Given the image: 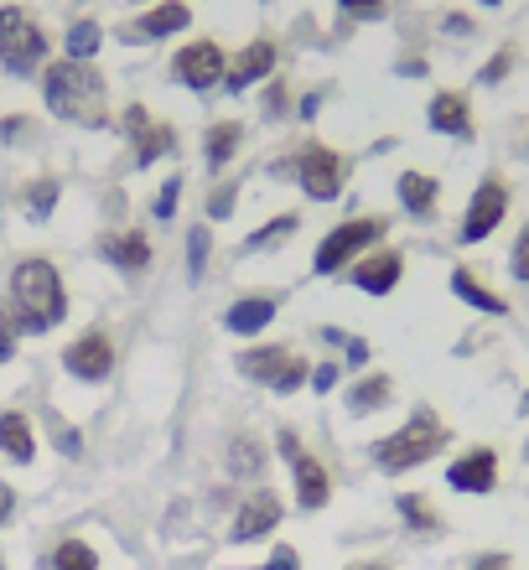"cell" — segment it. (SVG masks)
<instances>
[{
    "label": "cell",
    "mask_w": 529,
    "mask_h": 570,
    "mask_svg": "<svg viewBox=\"0 0 529 570\" xmlns=\"http://www.w3.org/2000/svg\"><path fill=\"white\" fill-rule=\"evenodd\" d=\"M42 99L62 125H78V130H105L109 125V83L94 62H74V58L47 62Z\"/></svg>",
    "instance_id": "1"
},
{
    "label": "cell",
    "mask_w": 529,
    "mask_h": 570,
    "mask_svg": "<svg viewBox=\"0 0 529 570\" xmlns=\"http://www.w3.org/2000/svg\"><path fill=\"white\" fill-rule=\"evenodd\" d=\"M11 306L21 337H37V332H52L68 316V285H62V271L42 255H21L11 265Z\"/></svg>",
    "instance_id": "2"
},
{
    "label": "cell",
    "mask_w": 529,
    "mask_h": 570,
    "mask_svg": "<svg viewBox=\"0 0 529 570\" xmlns=\"http://www.w3.org/2000/svg\"><path fill=\"white\" fill-rule=\"evenodd\" d=\"M447 446H452V425L441 421L431 405H415L400 431L379 435L374 446H369V462H374L384 478H400V472H415V466L437 462Z\"/></svg>",
    "instance_id": "3"
},
{
    "label": "cell",
    "mask_w": 529,
    "mask_h": 570,
    "mask_svg": "<svg viewBox=\"0 0 529 570\" xmlns=\"http://www.w3.org/2000/svg\"><path fill=\"white\" fill-rule=\"evenodd\" d=\"M390 239V218H379V213H359V218H343L337 228H327L317 244V255H312V275H343L353 271L369 249Z\"/></svg>",
    "instance_id": "4"
},
{
    "label": "cell",
    "mask_w": 529,
    "mask_h": 570,
    "mask_svg": "<svg viewBox=\"0 0 529 570\" xmlns=\"http://www.w3.org/2000/svg\"><path fill=\"white\" fill-rule=\"evenodd\" d=\"M47 52H52V42H47L42 21L27 6H0V68L16 78H31L47 68Z\"/></svg>",
    "instance_id": "5"
},
{
    "label": "cell",
    "mask_w": 529,
    "mask_h": 570,
    "mask_svg": "<svg viewBox=\"0 0 529 570\" xmlns=\"http://www.w3.org/2000/svg\"><path fill=\"white\" fill-rule=\"evenodd\" d=\"M234 368H239L249 384H265L271 394H296V390H306V379H312V363L286 343L244 347L239 358H234Z\"/></svg>",
    "instance_id": "6"
},
{
    "label": "cell",
    "mask_w": 529,
    "mask_h": 570,
    "mask_svg": "<svg viewBox=\"0 0 529 570\" xmlns=\"http://www.w3.org/2000/svg\"><path fill=\"white\" fill-rule=\"evenodd\" d=\"M296 187H302L312 203H333L349 187V156L333 150L327 140H306L296 150Z\"/></svg>",
    "instance_id": "7"
},
{
    "label": "cell",
    "mask_w": 529,
    "mask_h": 570,
    "mask_svg": "<svg viewBox=\"0 0 529 570\" xmlns=\"http://www.w3.org/2000/svg\"><path fill=\"white\" fill-rule=\"evenodd\" d=\"M503 218H509V181H503L499 171H488V177H478V187H472V197H468V208H462L457 244L493 239V234L503 228Z\"/></svg>",
    "instance_id": "8"
},
{
    "label": "cell",
    "mask_w": 529,
    "mask_h": 570,
    "mask_svg": "<svg viewBox=\"0 0 529 570\" xmlns=\"http://www.w3.org/2000/svg\"><path fill=\"white\" fill-rule=\"evenodd\" d=\"M224 73H228V52L213 37H193L187 47L172 52V83H182V89L213 94L224 89Z\"/></svg>",
    "instance_id": "9"
},
{
    "label": "cell",
    "mask_w": 529,
    "mask_h": 570,
    "mask_svg": "<svg viewBox=\"0 0 529 570\" xmlns=\"http://www.w3.org/2000/svg\"><path fill=\"white\" fill-rule=\"evenodd\" d=\"M115 363H120V353H115V337H109L105 327L78 332L74 343L62 347V368L74 379H84V384H105V379L115 374Z\"/></svg>",
    "instance_id": "10"
},
{
    "label": "cell",
    "mask_w": 529,
    "mask_h": 570,
    "mask_svg": "<svg viewBox=\"0 0 529 570\" xmlns=\"http://www.w3.org/2000/svg\"><path fill=\"white\" fill-rule=\"evenodd\" d=\"M447 488L468 498H488L499 488V451L493 446H468L457 451L452 466H447Z\"/></svg>",
    "instance_id": "11"
},
{
    "label": "cell",
    "mask_w": 529,
    "mask_h": 570,
    "mask_svg": "<svg viewBox=\"0 0 529 570\" xmlns=\"http://www.w3.org/2000/svg\"><path fill=\"white\" fill-rule=\"evenodd\" d=\"M286 519V503H281V493H271V488H259V493H249L234 509V524H228V540L234 544H249V540H265V534H275V524Z\"/></svg>",
    "instance_id": "12"
},
{
    "label": "cell",
    "mask_w": 529,
    "mask_h": 570,
    "mask_svg": "<svg viewBox=\"0 0 529 570\" xmlns=\"http://www.w3.org/2000/svg\"><path fill=\"white\" fill-rule=\"evenodd\" d=\"M349 281L359 285L363 296H394L400 281H405V255H400L394 244H379V249H369V255L353 265Z\"/></svg>",
    "instance_id": "13"
},
{
    "label": "cell",
    "mask_w": 529,
    "mask_h": 570,
    "mask_svg": "<svg viewBox=\"0 0 529 570\" xmlns=\"http://www.w3.org/2000/svg\"><path fill=\"white\" fill-rule=\"evenodd\" d=\"M275 62H281V47L271 37H255L249 47H239L234 58H228V73H224V89L228 94H249L255 83L275 78Z\"/></svg>",
    "instance_id": "14"
},
{
    "label": "cell",
    "mask_w": 529,
    "mask_h": 570,
    "mask_svg": "<svg viewBox=\"0 0 529 570\" xmlns=\"http://www.w3.org/2000/svg\"><path fill=\"white\" fill-rule=\"evenodd\" d=\"M193 27V11H187V0H156L151 11H140L136 21H125L120 37L125 42H167L177 31Z\"/></svg>",
    "instance_id": "15"
},
{
    "label": "cell",
    "mask_w": 529,
    "mask_h": 570,
    "mask_svg": "<svg viewBox=\"0 0 529 570\" xmlns=\"http://www.w3.org/2000/svg\"><path fill=\"white\" fill-rule=\"evenodd\" d=\"M425 125L437 136H452V140H472L478 136V115H472V99L462 89H437L431 105H425Z\"/></svg>",
    "instance_id": "16"
},
{
    "label": "cell",
    "mask_w": 529,
    "mask_h": 570,
    "mask_svg": "<svg viewBox=\"0 0 529 570\" xmlns=\"http://www.w3.org/2000/svg\"><path fill=\"white\" fill-rule=\"evenodd\" d=\"M286 466H291V482H296V509L302 513L327 509V498H333V472H327V462L312 456V451H296Z\"/></svg>",
    "instance_id": "17"
},
{
    "label": "cell",
    "mask_w": 529,
    "mask_h": 570,
    "mask_svg": "<svg viewBox=\"0 0 529 570\" xmlns=\"http://www.w3.org/2000/svg\"><path fill=\"white\" fill-rule=\"evenodd\" d=\"M99 255L125 275H146L151 271V259H156V249H151V239H146V228H115V234L99 239Z\"/></svg>",
    "instance_id": "18"
},
{
    "label": "cell",
    "mask_w": 529,
    "mask_h": 570,
    "mask_svg": "<svg viewBox=\"0 0 529 570\" xmlns=\"http://www.w3.org/2000/svg\"><path fill=\"white\" fill-rule=\"evenodd\" d=\"M394 197H400V208L415 218V224H431L441 208V181L431 171H400L394 177Z\"/></svg>",
    "instance_id": "19"
},
{
    "label": "cell",
    "mask_w": 529,
    "mask_h": 570,
    "mask_svg": "<svg viewBox=\"0 0 529 570\" xmlns=\"http://www.w3.org/2000/svg\"><path fill=\"white\" fill-rule=\"evenodd\" d=\"M275 316H281V301L271 296V291H255V296H239L234 306L224 312V327L234 332V337H259V332L271 327Z\"/></svg>",
    "instance_id": "20"
},
{
    "label": "cell",
    "mask_w": 529,
    "mask_h": 570,
    "mask_svg": "<svg viewBox=\"0 0 529 570\" xmlns=\"http://www.w3.org/2000/svg\"><path fill=\"white\" fill-rule=\"evenodd\" d=\"M0 456H11L16 466L37 462V425L21 410H0Z\"/></svg>",
    "instance_id": "21"
},
{
    "label": "cell",
    "mask_w": 529,
    "mask_h": 570,
    "mask_svg": "<svg viewBox=\"0 0 529 570\" xmlns=\"http://www.w3.org/2000/svg\"><path fill=\"white\" fill-rule=\"evenodd\" d=\"M452 296L468 301L472 312H483V316H509V301H503L493 285L478 281V271H468V265H457L452 271Z\"/></svg>",
    "instance_id": "22"
},
{
    "label": "cell",
    "mask_w": 529,
    "mask_h": 570,
    "mask_svg": "<svg viewBox=\"0 0 529 570\" xmlns=\"http://www.w3.org/2000/svg\"><path fill=\"white\" fill-rule=\"evenodd\" d=\"M239 146H244V125L239 120L208 125V136H203V161H208V171H224V166L239 156Z\"/></svg>",
    "instance_id": "23"
},
{
    "label": "cell",
    "mask_w": 529,
    "mask_h": 570,
    "mask_svg": "<svg viewBox=\"0 0 529 570\" xmlns=\"http://www.w3.org/2000/svg\"><path fill=\"white\" fill-rule=\"evenodd\" d=\"M302 234V213H275L271 224H259L249 239H244V255H265V249H281L286 239Z\"/></svg>",
    "instance_id": "24"
},
{
    "label": "cell",
    "mask_w": 529,
    "mask_h": 570,
    "mask_svg": "<svg viewBox=\"0 0 529 570\" xmlns=\"http://www.w3.org/2000/svg\"><path fill=\"white\" fill-rule=\"evenodd\" d=\"M394 400V379L390 374H363L359 384L349 390V410L353 415H374V410H384Z\"/></svg>",
    "instance_id": "25"
},
{
    "label": "cell",
    "mask_w": 529,
    "mask_h": 570,
    "mask_svg": "<svg viewBox=\"0 0 529 570\" xmlns=\"http://www.w3.org/2000/svg\"><path fill=\"white\" fill-rule=\"evenodd\" d=\"M394 509H400V519H405V529H415V534H441V513L431 509V498L425 493H400L394 498Z\"/></svg>",
    "instance_id": "26"
},
{
    "label": "cell",
    "mask_w": 529,
    "mask_h": 570,
    "mask_svg": "<svg viewBox=\"0 0 529 570\" xmlns=\"http://www.w3.org/2000/svg\"><path fill=\"white\" fill-rule=\"evenodd\" d=\"M47 570H99V550L89 540H58L47 556Z\"/></svg>",
    "instance_id": "27"
},
{
    "label": "cell",
    "mask_w": 529,
    "mask_h": 570,
    "mask_svg": "<svg viewBox=\"0 0 529 570\" xmlns=\"http://www.w3.org/2000/svg\"><path fill=\"white\" fill-rule=\"evenodd\" d=\"M99 42H105V27L84 16V21H74V27H68V42H62V52H68V58H74V62H94V52H99Z\"/></svg>",
    "instance_id": "28"
},
{
    "label": "cell",
    "mask_w": 529,
    "mask_h": 570,
    "mask_svg": "<svg viewBox=\"0 0 529 570\" xmlns=\"http://www.w3.org/2000/svg\"><path fill=\"white\" fill-rule=\"evenodd\" d=\"M58 177H42V181H31L27 193H21V208H27L31 224H47L52 218V208H58Z\"/></svg>",
    "instance_id": "29"
},
{
    "label": "cell",
    "mask_w": 529,
    "mask_h": 570,
    "mask_svg": "<svg viewBox=\"0 0 529 570\" xmlns=\"http://www.w3.org/2000/svg\"><path fill=\"white\" fill-rule=\"evenodd\" d=\"M172 150H177V130L151 120V130L136 140V166H151V161H161V156H172Z\"/></svg>",
    "instance_id": "30"
},
{
    "label": "cell",
    "mask_w": 529,
    "mask_h": 570,
    "mask_svg": "<svg viewBox=\"0 0 529 570\" xmlns=\"http://www.w3.org/2000/svg\"><path fill=\"white\" fill-rule=\"evenodd\" d=\"M228 472H234V478L265 472V446H259L255 435H234V446H228Z\"/></svg>",
    "instance_id": "31"
},
{
    "label": "cell",
    "mask_w": 529,
    "mask_h": 570,
    "mask_svg": "<svg viewBox=\"0 0 529 570\" xmlns=\"http://www.w3.org/2000/svg\"><path fill=\"white\" fill-rule=\"evenodd\" d=\"M208 249H213V234H208V224H197L193 234H187V281H203V271H208Z\"/></svg>",
    "instance_id": "32"
},
{
    "label": "cell",
    "mask_w": 529,
    "mask_h": 570,
    "mask_svg": "<svg viewBox=\"0 0 529 570\" xmlns=\"http://www.w3.org/2000/svg\"><path fill=\"white\" fill-rule=\"evenodd\" d=\"M291 115V83L286 78H265V120H286Z\"/></svg>",
    "instance_id": "33"
},
{
    "label": "cell",
    "mask_w": 529,
    "mask_h": 570,
    "mask_svg": "<svg viewBox=\"0 0 529 570\" xmlns=\"http://www.w3.org/2000/svg\"><path fill=\"white\" fill-rule=\"evenodd\" d=\"M16 347H21V327H16L11 306L0 301V363H11V358H16Z\"/></svg>",
    "instance_id": "34"
},
{
    "label": "cell",
    "mask_w": 529,
    "mask_h": 570,
    "mask_svg": "<svg viewBox=\"0 0 529 570\" xmlns=\"http://www.w3.org/2000/svg\"><path fill=\"white\" fill-rule=\"evenodd\" d=\"M509 275H515L519 285H529V218H525V228H519L515 249H509Z\"/></svg>",
    "instance_id": "35"
},
{
    "label": "cell",
    "mask_w": 529,
    "mask_h": 570,
    "mask_svg": "<svg viewBox=\"0 0 529 570\" xmlns=\"http://www.w3.org/2000/svg\"><path fill=\"white\" fill-rule=\"evenodd\" d=\"M509 68H515V47H499V52H493V58L483 62L478 83H503V78H509Z\"/></svg>",
    "instance_id": "36"
},
{
    "label": "cell",
    "mask_w": 529,
    "mask_h": 570,
    "mask_svg": "<svg viewBox=\"0 0 529 570\" xmlns=\"http://www.w3.org/2000/svg\"><path fill=\"white\" fill-rule=\"evenodd\" d=\"M337 11L353 16V21H379V16L390 11V0H337Z\"/></svg>",
    "instance_id": "37"
},
{
    "label": "cell",
    "mask_w": 529,
    "mask_h": 570,
    "mask_svg": "<svg viewBox=\"0 0 529 570\" xmlns=\"http://www.w3.org/2000/svg\"><path fill=\"white\" fill-rule=\"evenodd\" d=\"M177 203H182V177H167V187L156 193V208L151 213L167 224V218H177Z\"/></svg>",
    "instance_id": "38"
},
{
    "label": "cell",
    "mask_w": 529,
    "mask_h": 570,
    "mask_svg": "<svg viewBox=\"0 0 529 570\" xmlns=\"http://www.w3.org/2000/svg\"><path fill=\"white\" fill-rule=\"evenodd\" d=\"M120 130H125V140H130V146H136V140L146 136V130H151V115H146V105H130V109H125Z\"/></svg>",
    "instance_id": "39"
},
{
    "label": "cell",
    "mask_w": 529,
    "mask_h": 570,
    "mask_svg": "<svg viewBox=\"0 0 529 570\" xmlns=\"http://www.w3.org/2000/svg\"><path fill=\"white\" fill-rule=\"evenodd\" d=\"M337 379H343V368H337V363H317V368H312V379H306V390H312V394H333Z\"/></svg>",
    "instance_id": "40"
},
{
    "label": "cell",
    "mask_w": 529,
    "mask_h": 570,
    "mask_svg": "<svg viewBox=\"0 0 529 570\" xmlns=\"http://www.w3.org/2000/svg\"><path fill=\"white\" fill-rule=\"evenodd\" d=\"M234 197H239V181H224V187L208 197V218H228V213H234Z\"/></svg>",
    "instance_id": "41"
},
{
    "label": "cell",
    "mask_w": 529,
    "mask_h": 570,
    "mask_svg": "<svg viewBox=\"0 0 529 570\" xmlns=\"http://www.w3.org/2000/svg\"><path fill=\"white\" fill-rule=\"evenodd\" d=\"M259 570H302V556H296L291 544H275V550H271V560H265V566H259Z\"/></svg>",
    "instance_id": "42"
},
{
    "label": "cell",
    "mask_w": 529,
    "mask_h": 570,
    "mask_svg": "<svg viewBox=\"0 0 529 570\" xmlns=\"http://www.w3.org/2000/svg\"><path fill=\"white\" fill-rule=\"evenodd\" d=\"M468 570H515V560L503 556V550H488V556H478Z\"/></svg>",
    "instance_id": "43"
},
{
    "label": "cell",
    "mask_w": 529,
    "mask_h": 570,
    "mask_svg": "<svg viewBox=\"0 0 529 570\" xmlns=\"http://www.w3.org/2000/svg\"><path fill=\"white\" fill-rule=\"evenodd\" d=\"M275 451H281V456H286V462H291V456H296V451H306V446H302V435H296V431H291V425H286V431L275 435Z\"/></svg>",
    "instance_id": "44"
},
{
    "label": "cell",
    "mask_w": 529,
    "mask_h": 570,
    "mask_svg": "<svg viewBox=\"0 0 529 570\" xmlns=\"http://www.w3.org/2000/svg\"><path fill=\"white\" fill-rule=\"evenodd\" d=\"M11 519H16V488L11 482H0V529L11 524Z\"/></svg>",
    "instance_id": "45"
},
{
    "label": "cell",
    "mask_w": 529,
    "mask_h": 570,
    "mask_svg": "<svg viewBox=\"0 0 529 570\" xmlns=\"http://www.w3.org/2000/svg\"><path fill=\"white\" fill-rule=\"evenodd\" d=\"M349 363H369V343L363 337H349Z\"/></svg>",
    "instance_id": "46"
},
{
    "label": "cell",
    "mask_w": 529,
    "mask_h": 570,
    "mask_svg": "<svg viewBox=\"0 0 529 570\" xmlns=\"http://www.w3.org/2000/svg\"><path fill=\"white\" fill-rule=\"evenodd\" d=\"M447 31H457V37H468L472 21H468V16H447Z\"/></svg>",
    "instance_id": "47"
},
{
    "label": "cell",
    "mask_w": 529,
    "mask_h": 570,
    "mask_svg": "<svg viewBox=\"0 0 529 570\" xmlns=\"http://www.w3.org/2000/svg\"><path fill=\"white\" fill-rule=\"evenodd\" d=\"M317 109H322V94H306V99H302V120H312Z\"/></svg>",
    "instance_id": "48"
},
{
    "label": "cell",
    "mask_w": 529,
    "mask_h": 570,
    "mask_svg": "<svg viewBox=\"0 0 529 570\" xmlns=\"http://www.w3.org/2000/svg\"><path fill=\"white\" fill-rule=\"evenodd\" d=\"M349 570H390V566H384V560H353Z\"/></svg>",
    "instance_id": "49"
},
{
    "label": "cell",
    "mask_w": 529,
    "mask_h": 570,
    "mask_svg": "<svg viewBox=\"0 0 529 570\" xmlns=\"http://www.w3.org/2000/svg\"><path fill=\"white\" fill-rule=\"evenodd\" d=\"M519 415H529V390H525V394H519Z\"/></svg>",
    "instance_id": "50"
},
{
    "label": "cell",
    "mask_w": 529,
    "mask_h": 570,
    "mask_svg": "<svg viewBox=\"0 0 529 570\" xmlns=\"http://www.w3.org/2000/svg\"><path fill=\"white\" fill-rule=\"evenodd\" d=\"M478 6H488V11H499V6H503V0H478Z\"/></svg>",
    "instance_id": "51"
},
{
    "label": "cell",
    "mask_w": 529,
    "mask_h": 570,
    "mask_svg": "<svg viewBox=\"0 0 529 570\" xmlns=\"http://www.w3.org/2000/svg\"><path fill=\"white\" fill-rule=\"evenodd\" d=\"M0 570H6V560H0Z\"/></svg>",
    "instance_id": "52"
},
{
    "label": "cell",
    "mask_w": 529,
    "mask_h": 570,
    "mask_svg": "<svg viewBox=\"0 0 529 570\" xmlns=\"http://www.w3.org/2000/svg\"><path fill=\"white\" fill-rule=\"evenodd\" d=\"M525 451H529V446H525Z\"/></svg>",
    "instance_id": "53"
}]
</instances>
